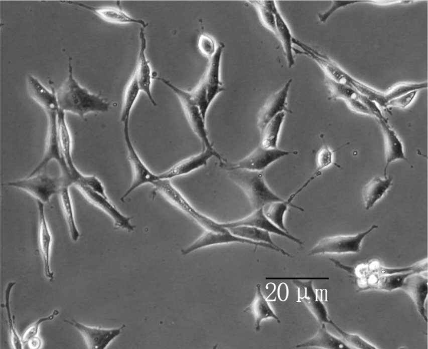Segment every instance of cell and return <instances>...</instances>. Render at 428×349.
<instances>
[{
    "mask_svg": "<svg viewBox=\"0 0 428 349\" xmlns=\"http://www.w3.org/2000/svg\"><path fill=\"white\" fill-rule=\"evenodd\" d=\"M66 3L75 5L92 12L103 21L112 24H137L145 29L148 23L141 19L131 17L120 7H93L86 4L72 1H66Z\"/></svg>",
    "mask_w": 428,
    "mask_h": 349,
    "instance_id": "21",
    "label": "cell"
},
{
    "mask_svg": "<svg viewBox=\"0 0 428 349\" xmlns=\"http://www.w3.org/2000/svg\"><path fill=\"white\" fill-rule=\"evenodd\" d=\"M293 43L300 46L305 52L300 53L308 55L313 58L327 75V77L339 83L352 86L355 79H353L327 58L316 52L314 50L293 38Z\"/></svg>",
    "mask_w": 428,
    "mask_h": 349,
    "instance_id": "20",
    "label": "cell"
},
{
    "mask_svg": "<svg viewBox=\"0 0 428 349\" xmlns=\"http://www.w3.org/2000/svg\"><path fill=\"white\" fill-rule=\"evenodd\" d=\"M68 68V76L56 92L59 109L81 118L90 113L108 111L110 108L108 101L100 95L91 93L75 79L71 61Z\"/></svg>",
    "mask_w": 428,
    "mask_h": 349,
    "instance_id": "1",
    "label": "cell"
},
{
    "mask_svg": "<svg viewBox=\"0 0 428 349\" xmlns=\"http://www.w3.org/2000/svg\"><path fill=\"white\" fill-rule=\"evenodd\" d=\"M213 157L218 159L219 162L226 160L214 148H205L198 153L191 155L175 163L166 171L158 174L160 179H172L188 174L207 164Z\"/></svg>",
    "mask_w": 428,
    "mask_h": 349,
    "instance_id": "11",
    "label": "cell"
},
{
    "mask_svg": "<svg viewBox=\"0 0 428 349\" xmlns=\"http://www.w3.org/2000/svg\"><path fill=\"white\" fill-rule=\"evenodd\" d=\"M64 322L75 328L82 334L87 347L90 349H105L122 331L125 324L118 328H104L90 326L76 320L64 319Z\"/></svg>",
    "mask_w": 428,
    "mask_h": 349,
    "instance_id": "12",
    "label": "cell"
},
{
    "mask_svg": "<svg viewBox=\"0 0 428 349\" xmlns=\"http://www.w3.org/2000/svg\"><path fill=\"white\" fill-rule=\"evenodd\" d=\"M417 91L414 90L409 92L389 101L386 105V107L393 106L402 108H405L412 102Z\"/></svg>",
    "mask_w": 428,
    "mask_h": 349,
    "instance_id": "44",
    "label": "cell"
},
{
    "mask_svg": "<svg viewBox=\"0 0 428 349\" xmlns=\"http://www.w3.org/2000/svg\"><path fill=\"white\" fill-rule=\"evenodd\" d=\"M192 96L199 107L203 118L206 120L207 111L210 104L208 98L205 85L202 80L191 92Z\"/></svg>",
    "mask_w": 428,
    "mask_h": 349,
    "instance_id": "40",
    "label": "cell"
},
{
    "mask_svg": "<svg viewBox=\"0 0 428 349\" xmlns=\"http://www.w3.org/2000/svg\"><path fill=\"white\" fill-rule=\"evenodd\" d=\"M293 283L297 290V301L303 302L320 324L329 323L331 319L327 309L318 297L313 281L294 280Z\"/></svg>",
    "mask_w": 428,
    "mask_h": 349,
    "instance_id": "13",
    "label": "cell"
},
{
    "mask_svg": "<svg viewBox=\"0 0 428 349\" xmlns=\"http://www.w3.org/2000/svg\"><path fill=\"white\" fill-rule=\"evenodd\" d=\"M226 229L238 237L253 242L267 243L276 247H279L273 242L271 238L270 233L267 231L249 226H237Z\"/></svg>",
    "mask_w": 428,
    "mask_h": 349,
    "instance_id": "31",
    "label": "cell"
},
{
    "mask_svg": "<svg viewBox=\"0 0 428 349\" xmlns=\"http://www.w3.org/2000/svg\"><path fill=\"white\" fill-rule=\"evenodd\" d=\"M42 345V339L37 335L30 339L24 347H28V348L30 349H39Z\"/></svg>",
    "mask_w": 428,
    "mask_h": 349,
    "instance_id": "48",
    "label": "cell"
},
{
    "mask_svg": "<svg viewBox=\"0 0 428 349\" xmlns=\"http://www.w3.org/2000/svg\"><path fill=\"white\" fill-rule=\"evenodd\" d=\"M351 3V2H342V1H335L334 2V6L333 7L326 13H324L322 15H319V18L320 21L322 22H325L328 17L336 9L339 8L342 6H345L346 5L349 4Z\"/></svg>",
    "mask_w": 428,
    "mask_h": 349,
    "instance_id": "47",
    "label": "cell"
},
{
    "mask_svg": "<svg viewBox=\"0 0 428 349\" xmlns=\"http://www.w3.org/2000/svg\"><path fill=\"white\" fill-rule=\"evenodd\" d=\"M285 115L284 112L279 113L267 123L260 133L261 146L267 149L277 148L279 136Z\"/></svg>",
    "mask_w": 428,
    "mask_h": 349,
    "instance_id": "30",
    "label": "cell"
},
{
    "mask_svg": "<svg viewBox=\"0 0 428 349\" xmlns=\"http://www.w3.org/2000/svg\"><path fill=\"white\" fill-rule=\"evenodd\" d=\"M38 210V241L39 247L42 258L45 276L50 281L54 278V272L50 268V253L53 238L48 226L43 202L37 200Z\"/></svg>",
    "mask_w": 428,
    "mask_h": 349,
    "instance_id": "16",
    "label": "cell"
},
{
    "mask_svg": "<svg viewBox=\"0 0 428 349\" xmlns=\"http://www.w3.org/2000/svg\"><path fill=\"white\" fill-rule=\"evenodd\" d=\"M427 82L420 83H400L392 87L388 91L383 93V107H386L387 103L397 97L409 92L426 88Z\"/></svg>",
    "mask_w": 428,
    "mask_h": 349,
    "instance_id": "37",
    "label": "cell"
},
{
    "mask_svg": "<svg viewBox=\"0 0 428 349\" xmlns=\"http://www.w3.org/2000/svg\"><path fill=\"white\" fill-rule=\"evenodd\" d=\"M16 284V282H10L8 283L5 293V302L4 303V306L5 307L7 312L9 326L10 341L12 348L14 349H22L24 348L23 344L22 341L21 337L20 336L15 328L14 319L12 315L10 304L11 291Z\"/></svg>",
    "mask_w": 428,
    "mask_h": 349,
    "instance_id": "36",
    "label": "cell"
},
{
    "mask_svg": "<svg viewBox=\"0 0 428 349\" xmlns=\"http://www.w3.org/2000/svg\"><path fill=\"white\" fill-rule=\"evenodd\" d=\"M414 273H417L410 271L386 275L374 274L367 278L366 282L368 285L363 290L374 288L392 291L401 288L407 277Z\"/></svg>",
    "mask_w": 428,
    "mask_h": 349,
    "instance_id": "27",
    "label": "cell"
},
{
    "mask_svg": "<svg viewBox=\"0 0 428 349\" xmlns=\"http://www.w3.org/2000/svg\"><path fill=\"white\" fill-rule=\"evenodd\" d=\"M359 99L367 106L372 116H375L378 120L387 121L374 101L361 94L359 95Z\"/></svg>",
    "mask_w": 428,
    "mask_h": 349,
    "instance_id": "45",
    "label": "cell"
},
{
    "mask_svg": "<svg viewBox=\"0 0 428 349\" xmlns=\"http://www.w3.org/2000/svg\"><path fill=\"white\" fill-rule=\"evenodd\" d=\"M256 289L253 300L244 310V312H250L253 315L255 328L256 331H258L260 329L261 322L264 319L273 318L278 323H280V321L263 294L260 284H257Z\"/></svg>",
    "mask_w": 428,
    "mask_h": 349,
    "instance_id": "24",
    "label": "cell"
},
{
    "mask_svg": "<svg viewBox=\"0 0 428 349\" xmlns=\"http://www.w3.org/2000/svg\"><path fill=\"white\" fill-rule=\"evenodd\" d=\"M292 154H296L297 151H287L278 148L267 149L259 145L242 159L235 162L224 160L219 162V166L226 171L244 169L264 171L273 163Z\"/></svg>",
    "mask_w": 428,
    "mask_h": 349,
    "instance_id": "6",
    "label": "cell"
},
{
    "mask_svg": "<svg viewBox=\"0 0 428 349\" xmlns=\"http://www.w3.org/2000/svg\"><path fill=\"white\" fill-rule=\"evenodd\" d=\"M290 207L291 206L284 200L270 203L263 208V211L266 217L275 226L289 233L285 226L284 216Z\"/></svg>",
    "mask_w": 428,
    "mask_h": 349,
    "instance_id": "34",
    "label": "cell"
},
{
    "mask_svg": "<svg viewBox=\"0 0 428 349\" xmlns=\"http://www.w3.org/2000/svg\"><path fill=\"white\" fill-rule=\"evenodd\" d=\"M227 172L229 179L245 194L254 210L273 202L284 200L269 187L263 171L234 169Z\"/></svg>",
    "mask_w": 428,
    "mask_h": 349,
    "instance_id": "2",
    "label": "cell"
},
{
    "mask_svg": "<svg viewBox=\"0 0 428 349\" xmlns=\"http://www.w3.org/2000/svg\"><path fill=\"white\" fill-rule=\"evenodd\" d=\"M123 124V135L127 151V158L132 171V181L128 190L120 199L122 202L132 192L145 185H153L160 180L158 174L153 172L141 160L131 141L129 132V121Z\"/></svg>",
    "mask_w": 428,
    "mask_h": 349,
    "instance_id": "8",
    "label": "cell"
},
{
    "mask_svg": "<svg viewBox=\"0 0 428 349\" xmlns=\"http://www.w3.org/2000/svg\"><path fill=\"white\" fill-rule=\"evenodd\" d=\"M139 30L140 48L138 55L137 65L134 73L137 78L141 91L145 93L151 103L154 106H157V103L153 98L151 91L152 80L154 78V77L153 76L149 61L146 55L147 39L145 34L144 29L140 27Z\"/></svg>",
    "mask_w": 428,
    "mask_h": 349,
    "instance_id": "17",
    "label": "cell"
},
{
    "mask_svg": "<svg viewBox=\"0 0 428 349\" xmlns=\"http://www.w3.org/2000/svg\"><path fill=\"white\" fill-rule=\"evenodd\" d=\"M221 226L224 228L237 226H249L258 228L268 231L270 233L286 238L299 245H302L303 242L299 238L286 232L275 226L265 215L263 208L254 210L249 215L241 219L227 222L220 223Z\"/></svg>",
    "mask_w": 428,
    "mask_h": 349,
    "instance_id": "15",
    "label": "cell"
},
{
    "mask_svg": "<svg viewBox=\"0 0 428 349\" xmlns=\"http://www.w3.org/2000/svg\"><path fill=\"white\" fill-rule=\"evenodd\" d=\"M329 324L341 335L344 341L351 348H355L358 349H376L375 346L373 345L360 335L350 333L343 330L332 320H330Z\"/></svg>",
    "mask_w": 428,
    "mask_h": 349,
    "instance_id": "38",
    "label": "cell"
},
{
    "mask_svg": "<svg viewBox=\"0 0 428 349\" xmlns=\"http://www.w3.org/2000/svg\"><path fill=\"white\" fill-rule=\"evenodd\" d=\"M401 289L410 296L422 318L427 322L425 308L428 293L427 278L420 273L412 274L405 279Z\"/></svg>",
    "mask_w": 428,
    "mask_h": 349,
    "instance_id": "18",
    "label": "cell"
},
{
    "mask_svg": "<svg viewBox=\"0 0 428 349\" xmlns=\"http://www.w3.org/2000/svg\"><path fill=\"white\" fill-rule=\"evenodd\" d=\"M392 182L391 176L383 179L376 176L365 185L362 192L365 210L372 208L383 197L392 185Z\"/></svg>",
    "mask_w": 428,
    "mask_h": 349,
    "instance_id": "26",
    "label": "cell"
},
{
    "mask_svg": "<svg viewBox=\"0 0 428 349\" xmlns=\"http://www.w3.org/2000/svg\"><path fill=\"white\" fill-rule=\"evenodd\" d=\"M59 311L58 309H54L50 315L47 316L41 317L32 323L25 331L21 337L24 348V346L30 339L38 335L40 326L43 322L52 320L56 315L59 314Z\"/></svg>",
    "mask_w": 428,
    "mask_h": 349,
    "instance_id": "42",
    "label": "cell"
},
{
    "mask_svg": "<svg viewBox=\"0 0 428 349\" xmlns=\"http://www.w3.org/2000/svg\"><path fill=\"white\" fill-rule=\"evenodd\" d=\"M155 78L162 81L176 94L191 129L201 142L202 149L213 148V143L211 142L208 137L206 120L203 118L191 92L175 86L169 81L163 78L155 77Z\"/></svg>",
    "mask_w": 428,
    "mask_h": 349,
    "instance_id": "5",
    "label": "cell"
},
{
    "mask_svg": "<svg viewBox=\"0 0 428 349\" xmlns=\"http://www.w3.org/2000/svg\"><path fill=\"white\" fill-rule=\"evenodd\" d=\"M198 45L201 53L207 57L211 58L217 49L215 48V43L213 39L205 34H202L200 36Z\"/></svg>",
    "mask_w": 428,
    "mask_h": 349,
    "instance_id": "43",
    "label": "cell"
},
{
    "mask_svg": "<svg viewBox=\"0 0 428 349\" xmlns=\"http://www.w3.org/2000/svg\"><path fill=\"white\" fill-rule=\"evenodd\" d=\"M258 11L263 25L277 36L274 14L267 9L261 1H250Z\"/></svg>",
    "mask_w": 428,
    "mask_h": 349,
    "instance_id": "39",
    "label": "cell"
},
{
    "mask_svg": "<svg viewBox=\"0 0 428 349\" xmlns=\"http://www.w3.org/2000/svg\"><path fill=\"white\" fill-rule=\"evenodd\" d=\"M348 107L352 111L372 116L367 106L359 99H352L345 102Z\"/></svg>",
    "mask_w": 428,
    "mask_h": 349,
    "instance_id": "46",
    "label": "cell"
},
{
    "mask_svg": "<svg viewBox=\"0 0 428 349\" xmlns=\"http://www.w3.org/2000/svg\"><path fill=\"white\" fill-rule=\"evenodd\" d=\"M277 38L280 40L286 56L289 68H291L295 64L293 55V37L290 30L279 12L275 15Z\"/></svg>",
    "mask_w": 428,
    "mask_h": 349,
    "instance_id": "32",
    "label": "cell"
},
{
    "mask_svg": "<svg viewBox=\"0 0 428 349\" xmlns=\"http://www.w3.org/2000/svg\"><path fill=\"white\" fill-rule=\"evenodd\" d=\"M155 191L171 204L190 217L205 231L223 232L226 228L195 208L170 180L160 179L153 185Z\"/></svg>",
    "mask_w": 428,
    "mask_h": 349,
    "instance_id": "3",
    "label": "cell"
},
{
    "mask_svg": "<svg viewBox=\"0 0 428 349\" xmlns=\"http://www.w3.org/2000/svg\"><path fill=\"white\" fill-rule=\"evenodd\" d=\"M334 151L324 143L316 154V168L314 172L321 174L322 170L333 164Z\"/></svg>",
    "mask_w": 428,
    "mask_h": 349,
    "instance_id": "41",
    "label": "cell"
},
{
    "mask_svg": "<svg viewBox=\"0 0 428 349\" xmlns=\"http://www.w3.org/2000/svg\"><path fill=\"white\" fill-rule=\"evenodd\" d=\"M292 81V79L289 80L281 89L270 96L260 109L257 120V127L260 133L267 123L277 114L282 112H292L289 109L287 102Z\"/></svg>",
    "mask_w": 428,
    "mask_h": 349,
    "instance_id": "14",
    "label": "cell"
},
{
    "mask_svg": "<svg viewBox=\"0 0 428 349\" xmlns=\"http://www.w3.org/2000/svg\"><path fill=\"white\" fill-rule=\"evenodd\" d=\"M378 227L373 224L365 231L355 235H339L323 238L311 249L309 255L359 253L364 238Z\"/></svg>",
    "mask_w": 428,
    "mask_h": 349,
    "instance_id": "7",
    "label": "cell"
},
{
    "mask_svg": "<svg viewBox=\"0 0 428 349\" xmlns=\"http://www.w3.org/2000/svg\"><path fill=\"white\" fill-rule=\"evenodd\" d=\"M379 121L384 134L385 141V163L383 176L385 178L390 163L399 159L407 161V159L404 154L403 144L396 132L390 127L387 121Z\"/></svg>",
    "mask_w": 428,
    "mask_h": 349,
    "instance_id": "22",
    "label": "cell"
},
{
    "mask_svg": "<svg viewBox=\"0 0 428 349\" xmlns=\"http://www.w3.org/2000/svg\"><path fill=\"white\" fill-rule=\"evenodd\" d=\"M74 187L88 202L102 211L111 219L115 229H123L128 232L134 230L135 226L130 222L132 217H128L123 214L112 204L108 197H105L83 185H76Z\"/></svg>",
    "mask_w": 428,
    "mask_h": 349,
    "instance_id": "10",
    "label": "cell"
},
{
    "mask_svg": "<svg viewBox=\"0 0 428 349\" xmlns=\"http://www.w3.org/2000/svg\"><path fill=\"white\" fill-rule=\"evenodd\" d=\"M141 92L134 73L126 85L123 95L120 121L122 123L129 121L132 108Z\"/></svg>",
    "mask_w": 428,
    "mask_h": 349,
    "instance_id": "33",
    "label": "cell"
},
{
    "mask_svg": "<svg viewBox=\"0 0 428 349\" xmlns=\"http://www.w3.org/2000/svg\"><path fill=\"white\" fill-rule=\"evenodd\" d=\"M27 85L30 96L45 111L46 113L58 112L59 107L54 88L50 90L35 77L29 74Z\"/></svg>",
    "mask_w": 428,
    "mask_h": 349,
    "instance_id": "19",
    "label": "cell"
},
{
    "mask_svg": "<svg viewBox=\"0 0 428 349\" xmlns=\"http://www.w3.org/2000/svg\"><path fill=\"white\" fill-rule=\"evenodd\" d=\"M325 83L330 93L329 99H340L345 102L352 99H359L360 93L352 86L338 83L328 78Z\"/></svg>",
    "mask_w": 428,
    "mask_h": 349,
    "instance_id": "35",
    "label": "cell"
},
{
    "mask_svg": "<svg viewBox=\"0 0 428 349\" xmlns=\"http://www.w3.org/2000/svg\"><path fill=\"white\" fill-rule=\"evenodd\" d=\"M69 187L68 186L64 185L61 189L58 195L70 237L73 241L76 242L80 236V233L75 222L74 208Z\"/></svg>",
    "mask_w": 428,
    "mask_h": 349,
    "instance_id": "29",
    "label": "cell"
},
{
    "mask_svg": "<svg viewBox=\"0 0 428 349\" xmlns=\"http://www.w3.org/2000/svg\"><path fill=\"white\" fill-rule=\"evenodd\" d=\"M57 127L60 150L70 172L72 169L76 167L71 153L72 136L66 122L65 112L60 109L57 116Z\"/></svg>",
    "mask_w": 428,
    "mask_h": 349,
    "instance_id": "28",
    "label": "cell"
},
{
    "mask_svg": "<svg viewBox=\"0 0 428 349\" xmlns=\"http://www.w3.org/2000/svg\"><path fill=\"white\" fill-rule=\"evenodd\" d=\"M8 186L23 190L38 201L49 203L52 197L58 194L64 186L62 177H52L46 170L35 175L8 183Z\"/></svg>",
    "mask_w": 428,
    "mask_h": 349,
    "instance_id": "4",
    "label": "cell"
},
{
    "mask_svg": "<svg viewBox=\"0 0 428 349\" xmlns=\"http://www.w3.org/2000/svg\"><path fill=\"white\" fill-rule=\"evenodd\" d=\"M320 347L326 349H350L345 342L328 331L325 323L320 324L317 333L312 338L296 345V347Z\"/></svg>",
    "mask_w": 428,
    "mask_h": 349,
    "instance_id": "25",
    "label": "cell"
},
{
    "mask_svg": "<svg viewBox=\"0 0 428 349\" xmlns=\"http://www.w3.org/2000/svg\"><path fill=\"white\" fill-rule=\"evenodd\" d=\"M223 48L224 45L222 43L217 48L215 53L210 58L206 74L202 79L206 88L208 100L210 104L218 94L224 90L220 78V62Z\"/></svg>",
    "mask_w": 428,
    "mask_h": 349,
    "instance_id": "23",
    "label": "cell"
},
{
    "mask_svg": "<svg viewBox=\"0 0 428 349\" xmlns=\"http://www.w3.org/2000/svg\"><path fill=\"white\" fill-rule=\"evenodd\" d=\"M239 243L247 244L257 247H262L275 251L279 252L288 257H292L290 254L280 247H276L270 244L253 242L238 237L231 233L227 229L223 232L205 231L191 244L181 250V253L186 255L194 251L213 245Z\"/></svg>",
    "mask_w": 428,
    "mask_h": 349,
    "instance_id": "9",
    "label": "cell"
}]
</instances>
